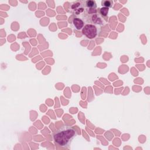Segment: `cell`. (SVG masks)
I'll return each mask as SVG.
<instances>
[{
  "label": "cell",
  "instance_id": "1",
  "mask_svg": "<svg viewBox=\"0 0 150 150\" xmlns=\"http://www.w3.org/2000/svg\"><path fill=\"white\" fill-rule=\"evenodd\" d=\"M76 135L77 132L74 127H62L53 133V139L58 145L69 147Z\"/></svg>",
  "mask_w": 150,
  "mask_h": 150
},
{
  "label": "cell",
  "instance_id": "3",
  "mask_svg": "<svg viewBox=\"0 0 150 150\" xmlns=\"http://www.w3.org/2000/svg\"><path fill=\"white\" fill-rule=\"evenodd\" d=\"M84 4L87 7L86 9L89 14H96L97 12V5L94 1L88 0L84 1Z\"/></svg>",
  "mask_w": 150,
  "mask_h": 150
},
{
  "label": "cell",
  "instance_id": "4",
  "mask_svg": "<svg viewBox=\"0 0 150 150\" xmlns=\"http://www.w3.org/2000/svg\"><path fill=\"white\" fill-rule=\"evenodd\" d=\"M72 23L74 29L77 30H80V29H83L84 26V21L79 18H74L73 19Z\"/></svg>",
  "mask_w": 150,
  "mask_h": 150
},
{
  "label": "cell",
  "instance_id": "2",
  "mask_svg": "<svg viewBox=\"0 0 150 150\" xmlns=\"http://www.w3.org/2000/svg\"><path fill=\"white\" fill-rule=\"evenodd\" d=\"M98 30L93 24H86L82 29V33L88 39H93L97 35Z\"/></svg>",
  "mask_w": 150,
  "mask_h": 150
},
{
  "label": "cell",
  "instance_id": "6",
  "mask_svg": "<svg viewBox=\"0 0 150 150\" xmlns=\"http://www.w3.org/2000/svg\"><path fill=\"white\" fill-rule=\"evenodd\" d=\"M101 4L103 6H104V7H106L108 8L112 6V2L111 1H103L101 2Z\"/></svg>",
  "mask_w": 150,
  "mask_h": 150
},
{
  "label": "cell",
  "instance_id": "5",
  "mask_svg": "<svg viewBox=\"0 0 150 150\" xmlns=\"http://www.w3.org/2000/svg\"><path fill=\"white\" fill-rule=\"evenodd\" d=\"M108 8L103 7V8H101L100 9L99 13H100V14L102 16L105 17V16H107V13H108Z\"/></svg>",
  "mask_w": 150,
  "mask_h": 150
}]
</instances>
